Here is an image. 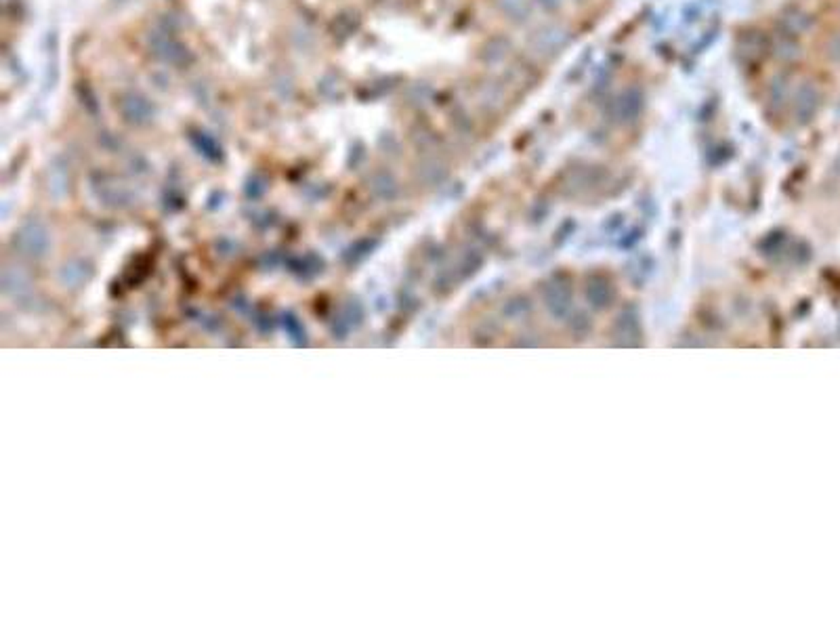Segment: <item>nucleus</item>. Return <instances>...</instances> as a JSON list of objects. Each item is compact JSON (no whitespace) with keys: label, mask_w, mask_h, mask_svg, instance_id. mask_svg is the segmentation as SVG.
<instances>
[{"label":"nucleus","mask_w":840,"mask_h":630,"mask_svg":"<svg viewBox=\"0 0 840 630\" xmlns=\"http://www.w3.org/2000/svg\"><path fill=\"white\" fill-rule=\"evenodd\" d=\"M777 55L783 57V59H790V57H796V55H798V45L794 43L792 34L785 36V38L781 41V45L777 47Z\"/></svg>","instance_id":"obj_7"},{"label":"nucleus","mask_w":840,"mask_h":630,"mask_svg":"<svg viewBox=\"0 0 840 630\" xmlns=\"http://www.w3.org/2000/svg\"><path fill=\"white\" fill-rule=\"evenodd\" d=\"M641 110H643V93L634 87L620 93L611 103V116L620 122H630L639 118Z\"/></svg>","instance_id":"obj_2"},{"label":"nucleus","mask_w":840,"mask_h":630,"mask_svg":"<svg viewBox=\"0 0 840 630\" xmlns=\"http://www.w3.org/2000/svg\"><path fill=\"white\" fill-rule=\"evenodd\" d=\"M783 24L788 26V32L794 36V34H800V32H804L809 28V17L794 9V11H788L783 15Z\"/></svg>","instance_id":"obj_6"},{"label":"nucleus","mask_w":840,"mask_h":630,"mask_svg":"<svg viewBox=\"0 0 840 630\" xmlns=\"http://www.w3.org/2000/svg\"><path fill=\"white\" fill-rule=\"evenodd\" d=\"M496 3L502 9V13L515 24H523L532 15L529 0H496Z\"/></svg>","instance_id":"obj_5"},{"label":"nucleus","mask_w":840,"mask_h":630,"mask_svg":"<svg viewBox=\"0 0 840 630\" xmlns=\"http://www.w3.org/2000/svg\"><path fill=\"white\" fill-rule=\"evenodd\" d=\"M538 3H540V7H542V9H546V11H555V9H559V7H561L563 0H538Z\"/></svg>","instance_id":"obj_8"},{"label":"nucleus","mask_w":840,"mask_h":630,"mask_svg":"<svg viewBox=\"0 0 840 630\" xmlns=\"http://www.w3.org/2000/svg\"><path fill=\"white\" fill-rule=\"evenodd\" d=\"M569 36L559 26H542L532 36V49L540 55H555L567 45Z\"/></svg>","instance_id":"obj_1"},{"label":"nucleus","mask_w":840,"mask_h":630,"mask_svg":"<svg viewBox=\"0 0 840 630\" xmlns=\"http://www.w3.org/2000/svg\"><path fill=\"white\" fill-rule=\"evenodd\" d=\"M819 106V93L813 87V83H802L796 93H794V101H792V110L796 114V118L800 122H806L809 118L815 116V110Z\"/></svg>","instance_id":"obj_3"},{"label":"nucleus","mask_w":840,"mask_h":630,"mask_svg":"<svg viewBox=\"0 0 840 630\" xmlns=\"http://www.w3.org/2000/svg\"><path fill=\"white\" fill-rule=\"evenodd\" d=\"M122 112H124V118L131 122H143V120L152 118V108H150L148 99H143L139 95H127L122 99Z\"/></svg>","instance_id":"obj_4"}]
</instances>
